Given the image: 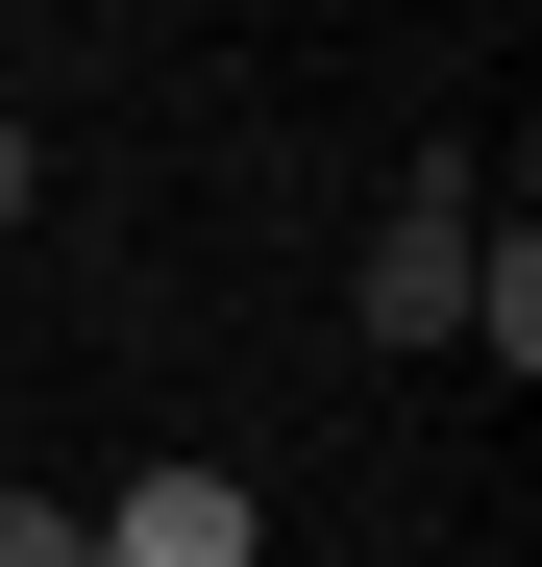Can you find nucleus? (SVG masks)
<instances>
[{"mask_svg": "<svg viewBox=\"0 0 542 567\" xmlns=\"http://www.w3.org/2000/svg\"><path fill=\"white\" fill-rule=\"evenodd\" d=\"M444 321H469V173H419L371 223V346H444Z\"/></svg>", "mask_w": 542, "mask_h": 567, "instance_id": "obj_1", "label": "nucleus"}, {"mask_svg": "<svg viewBox=\"0 0 542 567\" xmlns=\"http://www.w3.org/2000/svg\"><path fill=\"white\" fill-rule=\"evenodd\" d=\"M100 567H271V494L247 468H148V494L100 518Z\"/></svg>", "mask_w": 542, "mask_h": 567, "instance_id": "obj_2", "label": "nucleus"}, {"mask_svg": "<svg viewBox=\"0 0 542 567\" xmlns=\"http://www.w3.org/2000/svg\"><path fill=\"white\" fill-rule=\"evenodd\" d=\"M0 567H100V518H74V494H0Z\"/></svg>", "mask_w": 542, "mask_h": 567, "instance_id": "obj_3", "label": "nucleus"}, {"mask_svg": "<svg viewBox=\"0 0 542 567\" xmlns=\"http://www.w3.org/2000/svg\"><path fill=\"white\" fill-rule=\"evenodd\" d=\"M25 173H50V148H25V124H0V223H25Z\"/></svg>", "mask_w": 542, "mask_h": 567, "instance_id": "obj_4", "label": "nucleus"}]
</instances>
